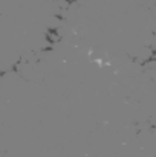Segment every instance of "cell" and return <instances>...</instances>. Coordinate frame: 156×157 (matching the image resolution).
<instances>
[]
</instances>
